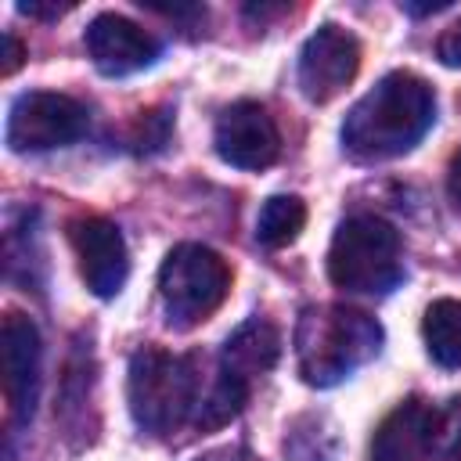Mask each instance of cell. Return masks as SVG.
<instances>
[{"label": "cell", "instance_id": "cell-2", "mask_svg": "<svg viewBox=\"0 0 461 461\" xmlns=\"http://www.w3.org/2000/svg\"><path fill=\"white\" fill-rule=\"evenodd\" d=\"M382 328L375 317L349 306H310L295 328V357L299 375L310 385H335L349 378L360 364L378 357Z\"/></svg>", "mask_w": 461, "mask_h": 461}, {"label": "cell", "instance_id": "cell-1", "mask_svg": "<svg viewBox=\"0 0 461 461\" xmlns=\"http://www.w3.org/2000/svg\"><path fill=\"white\" fill-rule=\"evenodd\" d=\"M436 122V94L414 72L382 76L346 115L342 151L357 162L407 155Z\"/></svg>", "mask_w": 461, "mask_h": 461}, {"label": "cell", "instance_id": "cell-4", "mask_svg": "<svg viewBox=\"0 0 461 461\" xmlns=\"http://www.w3.org/2000/svg\"><path fill=\"white\" fill-rule=\"evenodd\" d=\"M328 277L360 295H385L403 277L400 234L378 216H349L328 249Z\"/></svg>", "mask_w": 461, "mask_h": 461}, {"label": "cell", "instance_id": "cell-9", "mask_svg": "<svg viewBox=\"0 0 461 461\" xmlns=\"http://www.w3.org/2000/svg\"><path fill=\"white\" fill-rule=\"evenodd\" d=\"M0 367H4V393L11 403L14 421H29L40 400V367H43V342L40 328L25 313H7L0 328Z\"/></svg>", "mask_w": 461, "mask_h": 461}, {"label": "cell", "instance_id": "cell-20", "mask_svg": "<svg viewBox=\"0 0 461 461\" xmlns=\"http://www.w3.org/2000/svg\"><path fill=\"white\" fill-rule=\"evenodd\" d=\"M22 58H25L22 43H18V40L7 32V36H4V65H0V72H4V76H11V72L22 65Z\"/></svg>", "mask_w": 461, "mask_h": 461}, {"label": "cell", "instance_id": "cell-21", "mask_svg": "<svg viewBox=\"0 0 461 461\" xmlns=\"http://www.w3.org/2000/svg\"><path fill=\"white\" fill-rule=\"evenodd\" d=\"M447 187H450V198L461 205V151L454 155V162H450V176H447Z\"/></svg>", "mask_w": 461, "mask_h": 461}, {"label": "cell", "instance_id": "cell-17", "mask_svg": "<svg viewBox=\"0 0 461 461\" xmlns=\"http://www.w3.org/2000/svg\"><path fill=\"white\" fill-rule=\"evenodd\" d=\"M285 454L292 461H335L339 457V436L324 418L303 414L285 429Z\"/></svg>", "mask_w": 461, "mask_h": 461}, {"label": "cell", "instance_id": "cell-13", "mask_svg": "<svg viewBox=\"0 0 461 461\" xmlns=\"http://www.w3.org/2000/svg\"><path fill=\"white\" fill-rule=\"evenodd\" d=\"M281 357V335L270 321H245L241 328H234V335H227L223 342V357H220V367L238 375V378H252V375H263L277 364Z\"/></svg>", "mask_w": 461, "mask_h": 461}, {"label": "cell", "instance_id": "cell-6", "mask_svg": "<svg viewBox=\"0 0 461 461\" xmlns=\"http://www.w3.org/2000/svg\"><path fill=\"white\" fill-rule=\"evenodd\" d=\"M86 122H90V112L76 97L54 94V90H29L11 101L4 137H7V148L22 155L54 151L79 140L86 133Z\"/></svg>", "mask_w": 461, "mask_h": 461}, {"label": "cell", "instance_id": "cell-15", "mask_svg": "<svg viewBox=\"0 0 461 461\" xmlns=\"http://www.w3.org/2000/svg\"><path fill=\"white\" fill-rule=\"evenodd\" d=\"M306 223V205L295 194H274L263 202L259 216H256V241L267 249H285L288 241L299 238Z\"/></svg>", "mask_w": 461, "mask_h": 461}, {"label": "cell", "instance_id": "cell-8", "mask_svg": "<svg viewBox=\"0 0 461 461\" xmlns=\"http://www.w3.org/2000/svg\"><path fill=\"white\" fill-rule=\"evenodd\" d=\"M216 155L238 169H267L281 151V133L259 101H234L220 112L212 133Z\"/></svg>", "mask_w": 461, "mask_h": 461}, {"label": "cell", "instance_id": "cell-18", "mask_svg": "<svg viewBox=\"0 0 461 461\" xmlns=\"http://www.w3.org/2000/svg\"><path fill=\"white\" fill-rule=\"evenodd\" d=\"M429 457L432 461H461V400H450L443 407H432Z\"/></svg>", "mask_w": 461, "mask_h": 461}, {"label": "cell", "instance_id": "cell-19", "mask_svg": "<svg viewBox=\"0 0 461 461\" xmlns=\"http://www.w3.org/2000/svg\"><path fill=\"white\" fill-rule=\"evenodd\" d=\"M436 54H439V61H443V65L461 68V22H454V25H450V29L439 36Z\"/></svg>", "mask_w": 461, "mask_h": 461}, {"label": "cell", "instance_id": "cell-10", "mask_svg": "<svg viewBox=\"0 0 461 461\" xmlns=\"http://www.w3.org/2000/svg\"><path fill=\"white\" fill-rule=\"evenodd\" d=\"M68 238H72V249L79 256V274H83L86 288L97 299L119 295L126 277H130V252H126L122 230L112 220L86 216V220H76L68 227Z\"/></svg>", "mask_w": 461, "mask_h": 461}, {"label": "cell", "instance_id": "cell-12", "mask_svg": "<svg viewBox=\"0 0 461 461\" xmlns=\"http://www.w3.org/2000/svg\"><path fill=\"white\" fill-rule=\"evenodd\" d=\"M429 421L432 407L421 400H403L375 432L371 461H421L429 457Z\"/></svg>", "mask_w": 461, "mask_h": 461}, {"label": "cell", "instance_id": "cell-14", "mask_svg": "<svg viewBox=\"0 0 461 461\" xmlns=\"http://www.w3.org/2000/svg\"><path fill=\"white\" fill-rule=\"evenodd\" d=\"M425 349L439 367H461V299H436L421 321Z\"/></svg>", "mask_w": 461, "mask_h": 461}, {"label": "cell", "instance_id": "cell-5", "mask_svg": "<svg viewBox=\"0 0 461 461\" xmlns=\"http://www.w3.org/2000/svg\"><path fill=\"white\" fill-rule=\"evenodd\" d=\"M230 288L227 263L205 245H176L158 270V299L166 310L169 328H194L202 324Z\"/></svg>", "mask_w": 461, "mask_h": 461}, {"label": "cell", "instance_id": "cell-11", "mask_svg": "<svg viewBox=\"0 0 461 461\" xmlns=\"http://www.w3.org/2000/svg\"><path fill=\"white\" fill-rule=\"evenodd\" d=\"M86 54L104 76H130L158 58V40L122 14H97L83 32Z\"/></svg>", "mask_w": 461, "mask_h": 461}, {"label": "cell", "instance_id": "cell-3", "mask_svg": "<svg viewBox=\"0 0 461 461\" xmlns=\"http://www.w3.org/2000/svg\"><path fill=\"white\" fill-rule=\"evenodd\" d=\"M126 396L133 421L151 436H169L187 421L194 425V414L205 396L198 360L148 346L130 360Z\"/></svg>", "mask_w": 461, "mask_h": 461}, {"label": "cell", "instance_id": "cell-22", "mask_svg": "<svg viewBox=\"0 0 461 461\" xmlns=\"http://www.w3.org/2000/svg\"><path fill=\"white\" fill-rule=\"evenodd\" d=\"M18 11L22 14H50V18H58L65 7H40V4H18Z\"/></svg>", "mask_w": 461, "mask_h": 461}, {"label": "cell", "instance_id": "cell-16", "mask_svg": "<svg viewBox=\"0 0 461 461\" xmlns=\"http://www.w3.org/2000/svg\"><path fill=\"white\" fill-rule=\"evenodd\" d=\"M245 400H249V382L220 367V375L212 378V385H209L205 396H202V407H198V414H194V429L205 432V429L227 425L230 418L241 414Z\"/></svg>", "mask_w": 461, "mask_h": 461}, {"label": "cell", "instance_id": "cell-7", "mask_svg": "<svg viewBox=\"0 0 461 461\" xmlns=\"http://www.w3.org/2000/svg\"><path fill=\"white\" fill-rule=\"evenodd\" d=\"M360 68V43L353 32L339 25H321L299 54V90L313 104H328L339 97Z\"/></svg>", "mask_w": 461, "mask_h": 461}]
</instances>
